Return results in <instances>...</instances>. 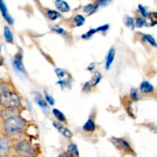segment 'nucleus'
<instances>
[{"label":"nucleus","instance_id":"f257e3e1","mask_svg":"<svg viewBox=\"0 0 157 157\" xmlns=\"http://www.w3.org/2000/svg\"><path fill=\"white\" fill-rule=\"evenodd\" d=\"M25 125V121L22 117L19 116H10L5 121L4 127L5 131L9 134H15L21 131Z\"/></svg>","mask_w":157,"mask_h":157},{"label":"nucleus","instance_id":"f03ea898","mask_svg":"<svg viewBox=\"0 0 157 157\" xmlns=\"http://www.w3.org/2000/svg\"><path fill=\"white\" fill-rule=\"evenodd\" d=\"M0 104L6 108L14 110L21 106V101L16 94L6 91L0 94Z\"/></svg>","mask_w":157,"mask_h":157},{"label":"nucleus","instance_id":"7ed1b4c3","mask_svg":"<svg viewBox=\"0 0 157 157\" xmlns=\"http://www.w3.org/2000/svg\"><path fill=\"white\" fill-rule=\"evenodd\" d=\"M110 141L121 152L128 153V154H133L134 153V151L132 149L130 144L125 139L119 137H111L110 139Z\"/></svg>","mask_w":157,"mask_h":157},{"label":"nucleus","instance_id":"20e7f679","mask_svg":"<svg viewBox=\"0 0 157 157\" xmlns=\"http://www.w3.org/2000/svg\"><path fill=\"white\" fill-rule=\"evenodd\" d=\"M16 150L19 153L28 155V156L33 153V147L29 144V143H28L25 140L21 141V142H19L17 144Z\"/></svg>","mask_w":157,"mask_h":157},{"label":"nucleus","instance_id":"39448f33","mask_svg":"<svg viewBox=\"0 0 157 157\" xmlns=\"http://www.w3.org/2000/svg\"><path fill=\"white\" fill-rule=\"evenodd\" d=\"M12 65H13L14 69L18 73L21 75H26V71L25 70L24 65L22 63V55L21 53L18 54L12 61Z\"/></svg>","mask_w":157,"mask_h":157},{"label":"nucleus","instance_id":"423d86ee","mask_svg":"<svg viewBox=\"0 0 157 157\" xmlns=\"http://www.w3.org/2000/svg\"><path fill=\"white\" fill-rule=\"evenodd\" d=\"M52 125H53V127H55L62 136H64V137L67 138V139H71V138L72 137V136H73L72 132L69 129H67V127H65L64 126H63L62 124H60V123L53 121Z\"/></svg>","mask_w":157,"mask_h":157},{"label":"nucleus","instance_id":"0eeeda50","mask_svg":"<svg viewBox=\"0 0 157 157\" xmlns=\"http://www.w3.org/2000/svg\"><path fill=\"white\" fill-rule=\"evenodd\" d=\"M11 148V144L7 139L0 138V157H3L8 154Z\"/></svg>","mask_w":157,"mask_h":157},{"label":"nucleus","instance_id":"6e6552de","mask_svg":"<svg viewBox=\"0 0 157 157\" xmlns=\"http://www.w3.org/2000/svg\"><path fill=\"white\" fill-rule=\"evenodd\" d=\"M0 12H1L3 18H5V20H6L9 25L13 24L14 23L13 18H12V17L11 16L10 14H9V12H8V9L7 8H6V6L4 3V2H3V0H0Z\"/></svg>","mask_w":157,"mask_h":157},{"label":"nucleus","instance_id":"1a4fd4ad","mask_svg":"<svg viewBox=\"0 0 157 157\" xmlns=\"http://www.w3.org/2000/svg\"><path fill=\"white\" fill-rule=\"evenodd\" d=\"M34 99H35V101L37 103V104H38V105L39 106L41 109H42L43 111L48 112V110H49L48 105V104H47V102L45 101V100H44V98L41 97V95L39 93L36 92V93L35 94V98H34Z\"/></svg>","mask_w":157,"mask_h":157},{"label":"nucleus","instance_id":"9d476101","mask_svg":"<svg viewBox=\"0 0 157 157\" xmlns=\"http://www.w3.org/2000/svg\"><path fill=\"white\" fill-rule=\"evenodd\" d=\"M115 54H116V51L113 48H111L109 50L108 53H107V57H106V61H105V67L106 70H109L111 66V64H113V60H114L115 58Z\"/></svg>","mask_w":157,"mask_h":157},{"label":"nucleus","instance_id":"9b49d317","mask_svg":"<svg viewBox=\"0 0 157 157\" xmlns=\"http://www.w3.org/2000/svg\"><path fill=\"white\" fill-rule=\"evenodd\" d=\"M55 4L58 11L61 12H67L70 11V6L67 4V2L64 0H55Z\"/></svg>","mask_w":157,"mask_h":157},{"label":"nucleus","instance_id":"f8f14e48","mask_svg":"<svg viewBox=\"0 0 157 157\" xmlns=\"http://www.w3.org/2000/svg\"><path fill=\"white\" fill-rule=\"evenodd\" d=\"M140 90L143 94H150L154 90V87L149 81H144L140 85Z\"/></svg>","mask_w":157,"mask_h":157},{"label":"nucleus","instance_id":"ddd939ff","mask_svg":"<svg viewBox=\"0 0 157 157\" xmlns=\"http://www.w3.org/2000/svg\"><path fill=\"white\" fill-rule=\"evenodd\" d=\"M83 130L86 132H94L96 130V124H95L94 121L91 119L89 118L85 124L83 125Z\"/></svg>","mask_w":157,"mask_h":157},{"label":"nucleus","instance_id":"4468645a","mask_svg":"<svg viewBox=\"0 0 157 157\" xmlns=\"http://www.w3.org/2000/svg\"><path fill=\"white\" fill-rule=\"evenodd\" d=\"M67 153L71 157H79V151L78 147L75 144H70L67 147Z\"/></svg>","mask_w":157,"mask_h":157},{"label":"nucleus","instance_id":"2eb2a0df","mask_svg":"<svg viewBox=\"0 0 157 157\" xmlns=\"http://www.w3.org/2000/svg\"><path fill=\"white\" fill-rule=\"evenodd\" d=\"M101 79H102V75L99 71H95L92 76L91 81H90L91 87H95V86L98 85L101 82Z\"/></svg>","mask_w":157,"mask_h":157},{"label":"nucleus","instance_id":"dca6fc26","mask_svg":"<svg viewBox=\"0 0 157 157\" xmlns=\"http://www.w3.org/2000/svg\"><path fill=\"white\" fill-rule=\"evenodd\" d=\"M52 113H53L54 116L55 117V118H56L57 120H58L59 122H66V121H67V119H66L65 116H64V113H62L61 111H60L58 109H56V108H54L53 110H52Z\"/></svg>","mask_w":157,"mask_h":157},{"label":"nucleus","instance_id":"f3484780","mask_svg":"<svg viewBox=\"0 0 157 157\" xmlns=\"http://www.w3.org/2000/svg\"><path fill=\"white\" fill-rule=\"evenodd\" d=\"M4 38L6 42L12 43L13 42V34L11 32L10 29L8 26H5L4 28Z\"/></svg>","mask_w":157,"mask_h":157},{"label":"nucleus","instance_id":"a211bd4d","mask_svg":"<svg viewBox=\"0 0 157 157\" xmlns=\"http://www.w3.org/2000/svg\"><path fill=\"white\" fill-rule=\"evenodd\" d=\"M143 40L146 42L149 43L150 45H152L153 47L157 48V42L154 38L151 35H149V34H144L143 35Z\"/></svg>","mask_w":157,"mask_h":157},{"label":"nucleus","instance_id":"6ab92c4d","mask_svg":"<svg viewBox=\"0 0 157 157\" xmlns=\"http://www.w3.org/2000/svg\"><path fill=\"white\" fill-rule=\"evenodd\" d=\"M124 24L125 25L127 26V28L130 29L131 30H134L135 29V22H134V20L132 17L130 16H125L124 19Z\"/></svg>","mask_w":157,"mask_h":157},{"label":"nucleus","instance_id":"aec40b11","mask_svg":"<svg viewBox=\"0 0 157 157\" xmlns=\"http://www.w3.org/2000/svg\"><path fill=\"white\" fill-rule=\"evenodd\" d=\"M47 15H48V18L50 20H52V21H55V20H56L57 18H58L60 16H61L59 12H57V11L55 10H52V9L48 10Z\"/></svg>","mask_w":157,"mask_h":157},{"label":"nucleus","instance_id":"412c9836","mask_svg":"<svg viewBox=\"0 0 157 157\" xmlns=\"http://www.w3.org/2000/svg\"><path fill=\"white\" fill-rule=\"evenodd\" d=\"M74 22L76 26H82L85 23V18L82 15H77L74 18Z\"/></svg>","mask_w":157,"mask_h":157},{"label":"nucleus","instance_id":"4be33fe9","mask_svg":"<svg viewBox=\"0 0 157 157\" xmlns=\"http://www.w3.org/2000/svg\"><path fill=\"white\" fill-rule=\"evenodd\" d=\"M97 9H98V6H94V4H88L84 6V9H83V11L85 13H89V15H90L91 14H93L94 12H95Z\"/></svg>","mask_w":157,"mask_h":157},{"label":"nucleus","instance_id":"5701e85b","mask_svg":"<svg viewBox=\"0 0 157 157\" xmlns=\"http://www.w3.org/2000/svg\"><path fill=\"white\" fill-rule=\"evenodd\" d=\"M55 73L59 80H64V78H67V75H68L67 71L61 68H56L55 69Z\"/></svg>","mask_w":157,"mask_h":157},{"label":"nucleus","instance_id":"b1692460","mask_svg":"<svg viewBox=\"0 0 157 157\" xmlns=\"http://www.w3.org/2000/svg\"><path fill=\"white\" fill-rule=\"evenodd\" d=\"M130 98H131V99L133 100V101H139L140 95H139V92H138L137 89L135 88V87L132 88L131 90H130Z\"/></svg>","mask_w":157,"mask_h":157},{"label":"nucleus","instance_id":"393cba45","mask_svg":"<svg viewBox=\"0 0 157 157\" xmlns=\"http://www.w3.org/2000/svg\"><path fill=\"white\" fill-rule=\"evenodd\" d=\"M146 25H147V22L145 18H142V17H138L136 18V22H135V26H136L137 28H143L144 26Z\"/></svg>","mask_w":157,"mask_h":157},{"label":"nucleus","instance_id":"a878e982","mask_svg":"<svg viewBox=\"0 0 157 157\" xmlns=\"http://www.w3.org/2000/svg\"><path fill=\"white\" fill-rule=\"evenodd\" d=\"M95 33H96V32H95L94 29H90V30H89L88 32H86L85 34H83V35H81V38H82L83 39L87 40V39H89V38H91V37L93 36Z\"/></svg>","mask_w":157,"mask_h":157},{"label":"nucleus","instance_id":"bb28decb","mask_svg":"<svg viewBox=\"0 0 157 157\" xmlns=\"http://www.w3.org/2000/svg\"><path fill=\"white\" fill-rule=\"evenodd\" d=\"M148 17L150 18L153 25H157V12H151V13L149 14Z\"/></svg>","mask_w":157,"mask_h":157},{"label":"nucleus","instance_id":"cd10ccee","mask_svg":"<svg viewBox=\"0 0 157 157\" xmlns=\"http://www.w3.org/2000/svg\"><path fill=\"white\" fill-rule=\"evenodd\" d=\"M109 28H110V25H109L108 24H105L104 25H101L100 26V27L97 28V29H94L96 33L97 32H106L107 30H108Z\"/></svg>","mask_w":157,"mask_h":157},{"label":"nucleus","instance_id":"c85d7f7f","mask_svg":"<svg viewBox=\"0 0 157 157\" xmlns=\"http://www.w3.org/2000/svg\"><path fill=\"white\" fill-rule=\"evenodd\" d=\"M44 98H45V101L47 102V104H48L49 105L52 106L55 104V100L52 98L51 95H49L48 94L46 93L45 95H44Z\"/></svg>","mask_w":157,"mask_h":157},{"label":"nucleus","instance_id":"c756f323","mask_svg":"<svg viewBox=\"0 0 157 157\" xmlns=\"http://www.w3.org/2000/svg\"><path fill=\"white\" fill-rule=\"evenodd\" d=\"M138 8H139L140 12L141 15H142L143 16L145 17V18H146V17H148L149 13H148V12L147 11V9H146L144 6H143L142 5H139Z\"/></svg>","mask_w":157,"mask_h":157},{"label":"nucleus","instance_id":"7c9ffc66","mask_svg":"<svg viewBox=\"0 0 157 157\" xmlns=\"http://www.w3.org/2000/svg\"><path fill=\"white\" fill-rule=\"evenodd\" d=\"M91 88V85L90 84V81H87L83 86V91L84 92H89Z\"/></svg>","mask_w":157,"mask_h":157},{"label":"nucleus","instance_id":"2f4dec72","mask_svg":"<svg viewBox=\"0 0 157 157\" xmlns=\"http://www.w3.org/2000/svg\"><path fill=\"white\" fill-rule=\"evenodd\" d=\"M52 30H53L54 32H56V33L60 34V35H64V34H65V32H64V29H61V28H59V27L52 28Z\"/></svg>","mask_w":157,"mask_h":157},{"label":"nucleus","instance_id":"473e14b6","mask_svg":"<svg viewBox=\"0 0 157 157\" xmlns=\"http://www.w3.org/2000/svg\"><path fill=\"white\" fill-rule=\"evenodd\" d=\"M111 1L112 0H100L98 5L102 6V7H105V6H107Z\"/></svg>","mask_w":157,"mask_h":157},{"label":"nucleus","instance_id":"72a5a7b5","mask_svg":"<svg viewBox=\"0 0 157 157\" xmlns=\"http://www.w3.org/2000/svg\"><path fill=\"white\" fill-rule=\"evenodd\" d=\"M7 90H6V87L4 85V84H1L0 83V94H2V93H5V92H6Z\"/></svg>","mask_w":157,"mask_h":157},{"label":"nucleus","instance_id":"f704fd0d","mask_svg":"<svg viewBox=\"0 0 157 157\" xmlns=\"http://www.w3.org/2000/svg\"><path fill=\"white\" fill-rule=\"evenodd\" d=\"M94 68H95V64L94 63H91V64L88 66V67H87V70H88L89 71H93Z\"/></svg>","mask_w":157,"mask_h":157},{"label":"nucleus","instance_id":"c9c22d12","mask_svg":"<svg viewBox=\"0 0 157 157\" xmlns=\"http://www.w3.org/2000/svg\"><path fill=\"white\" fill-rule=\"evenodd\" d=\"M58 157H71V156H69L67 153H61V154H60L59 156H58Z\"/></svg>","mask_w":157,"mask_h":157},{"label":"nucleus","instance_id":"e433bc0d","mask_svg":"<svg viewBox=\"0 0 157 157\" xmlns=\"http://www.w3.org/2000/svg\"><path fill=\"white\" fill-rule=\"evenodd\" d=\"M2 64V61H1V59H0V65H1V64Z\"/></svg>","mask_w":157,"mask_h":157},{"label":"nucleus","instance_id":"4c0bfd02","mask_svg":"<svg viewBox=\"0 0 157 157\" xmlns=\"http://www.w3.org/2000/svg\"><path fill=\"white\" fill-rule=\"evenodd\" d=\"M0 52H1V45H0Z\"/></svg>","mask_w":157,"mask_h":157},{"label":"nucleus","instance_id":"58836bf2","mask_svg":"<svg viewBox=\"0 0 157 157\" xmlns=\"http://www.w3.org/2000/svg\"><path fill=\"white\" fill-rule=\"evenodd\" d=\"M28 157H34V156H28Z\"/></svg>","mask_w":157,"mask_h":157}]
</instances>
